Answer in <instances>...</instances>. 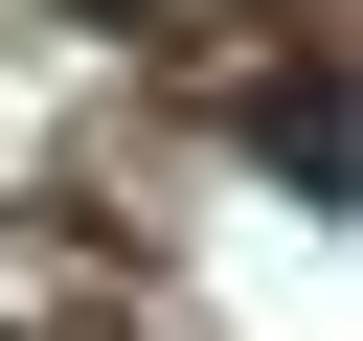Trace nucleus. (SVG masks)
<instances>
[{"label": "nucleus", "mask_w": 363, "mask_h": 341, "mask_svg": "<svg viewBox=\"0 0 363 341\" xmlns=\"http://www.w3.org/2000/svg\"><path fill=\"white\" fill-rule=\"evenodd\" d=\"M250 159H272L295 205H363V114H340V68H272V91H250Z\"/></svg>", "instance_id": "1"}]
</instances>
